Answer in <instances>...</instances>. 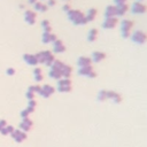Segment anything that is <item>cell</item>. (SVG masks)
<instances>
[{
	"mask_svg": "<svg viewBox=\"0 0 147 147\" xmlns=\"http://www.w3.org/2000/svg\"><path fill=\"white\" fill-rule=\"evenodd\" d=\"M77 63H78V65H79V67L82 68V67L91 65V63H92V60H91V57H86V56H80V57L78 59Z\"/></svg>",
	"mask_w": 147,
	"mask_h": 147,
	"instance_id": "18",
	"label": "cell"
},
{
	"mask_svg": "<svg viewBox=\"0 0 147 147\" xmlns=\"http://www.w3.org/2000/svg\"><path fill=\"white\" fill-rule=\"evenodd\" d=\"M41 26L44 28V31L45 32H51V25H49V22L48 21H42L41 22Z\"/></svg>",
	"mask_w": 147,
	"mask_h": 147,
	"instance_id": "27",
	"label": "cell"
},
{
	"mask_svg": "<svg viewBox=\"0 0 147 147\" xmlns=\"http://www.w3.org/2000/svg\"><path fill=\"white\" fill-rule=\"evenodd\" d=\"M49 76L52 78H55V79H60L62 77V74H61V69H56V68H52V70L49 71Z\"/></svg>",
	"mask_w": 147,
	"mask_h": 147,
	"instance_id": "23",
	"label": "cell"
},
{
	"mask_svg": "<svg viewBox=\"0 0 147 147\" xmlns=\"http://www.w3.org/2000/svg\"><path fill=\"white\" fill-rule=\"evenodd\" d=\"M105 16L106 17H117V13H116V6L115 5H109L106 7L105 9Z\"/></svg>",
	"mask_w": 147,
	"mask_h": 147,
	"instance_id": "10",
	"label": "cell"
},
{
	"mask_svg": "<svg viewBox=\"0 0 147 147\" xmlns=\"http://www.w3.org/2000/svg\"><path fill=\"white\" fill-rule=\"evenodd\" d=\"M53 92H54V88H53L52 86H49V85H45V86H42V87L40 88L39 94H41L44 98H47V96H49Z\"/></svg>",
	"mask_w": 147,
	"mask_h": 147,
	"instance_id": "14",
	"label": "cell"
},
{
	"mask_svg": "<svg viewBox=\"0 0 147 147\" xmlns=\"http://www.w3.org/2000/svg\"><path fill=\"white\" fill-rule=\"evenodd\" d=\"M33 94H34V93H33V92H31V91L29 90V92L26 93V96H28L29 99H31V100H32V98H33Z\"/></svg>",
	"mask_w": 147,
	"mask_h": 147,
	"instance_id": "34",
	"label": "cell"
},
{
	"mask_svg": "<svg viewBox=\"0 0 147 147\" xmlns=\"http://www.w3.org/2000/svg\"><path fill=\"white\" fill-rule=\"evenodd\" d=\"M137 1H144V0H137Z\"/></svg>",
	"mask_w": 147,
	"mask_h": 147,
	"instance_id": "38",
	"label": "cell"
},
{
	"mask_svg": "<svg viewBox=\"0 0 147 147\" xmlns=\"http://www.w3.org/2000/svg\"><path fill=\"white\" fill-rule=\"evenodd\" d=\"M115 6H116L117 17L118 16H124L129 11V5L127 3H119V5H115Z\"/></svg>",
	"mask_w": 147,
	"mask_h": 147,
	"instance_id": "9",
	"label": "cell"
},
{
	"mask_svg": "<svg viewBox=\"0 0 147 147\" xmlns=\"http://www.w3.org/2000/svg\"><path fill=\"white\" fill-rule=\"evenodd\" d=\"M24 60H25V62H28V64H31V65H36L38 63V60L36 57V55L25 54L24 55Z\"/></svg>",
	"mask_w": 147,
	"mask_h": 147,
	"instance_id": "20",
	"label": "cell"
},
{
	"mask_svg": "<svg viewBox=\"0 0 147 147\" xmlns=\"http://www.w3.org/2000/svg\"><path fill=\"white\" fill-rule=\"evenodd\" d=\"M98 98H99V100H101V101L106 100V99H107V91H100Z\"/></svg>",
	"mask_w": 147,
	"mask_h": 147,
	"instance_id": "29",
	"label": "cell"
},
{
	"mask_svg": "<svg viewBox=\"0 0 147 147\" xmlns=\"http://www.w3.org/2000/svg\"><path fill=\"white\" fill-rule=\"evenodd\" d=\"M11 136H13V138L16 140V141H18V142H21V141H23L25 138H26V134H25V132L24 131H22V130H14L13 131V133H11Z\"/></svg>",
	"mask_w": 147,
	"mask_h": 147,
	"instance_id": "11",
	"label": "cell"
},
{
	"mask_svg": "<svg viewBox=\"0 0 147 147\" xmlns=\"http://www.w3.org/2000/svg\"><path fill=\"white\" fill-rule=\"evenodd\" d=\"M105 57H106V54H105L103 52L95 51V52L92 53V57H91V60H92L93 62H100V61H102Z\"/></svg>",
	"mask_w": 147,
	"mask_h": 147,
	"instance_id": "13",
	"label": "cell"
},
{
	"mask_svg": "<svg viewBox=\"0 0 147 147\" xmlns=\"http://www.w3.org/2000/svg\"><path fill=\"white\" fill-rule=\"evenodd\" d=\"M118 24V18L116 16L114 17H106L105 21L102 22V28L103 29H114Z\"/></svg>",
	"mask_w": 147,
	"mask_h": 147,
	"instance_id": "6",
	"label": "cell"
},
{
	"mask_svg": "<svg viewBox=\"0 0 147 147\" xmlns=\"http://www.w3.org/2000/svg\"><path fill=\"white\" fill-rule=\"evenodd\" d=\"M79 75L86 76V77H94L95 76V72H94L92 65H86V67H82L79 69Z\"/></svg>",
	"mask_w": 147,
	"mask_h": 147,
	"instance_id": "8",
	"label": "cell"
},
{
	"mask_svg": "<svg viewBox=\"0 0 147 147\" xmlns=\"http://www.w3.org/2000/svg\"><path fill=\"white\" fill-rule=\"evenodd\" d=\"M38 62H41V63H46L47 65H52V63L54 62V56L52 55L51 52L48 51H44V52H40L36 55Z\"/></svg>",
	"mask_w": 147,
	"mask_h": 147,
	"instance_id": "4",
	"label": "cell"
},
{
	"mask_svg": "<svg viewBox=\"0 0 147 147\" xmlns=\"http://www.w3.org/2000/svg\"><path fill=\"white\" fill-rule=\"evenodd\" d=\"M53 49H54L55 53H62V52L65 51V46L63 45V42L61 40L56 39L55 41H53Z\"/></svg>",
	"mask_w": 147,
	"mask_h": 147,
	"instance_id": "12",
	"label": "cell"
},
{
	"mask_svg": "<svg viewBox=\"0 0 147 147\" xmlns=\"http://www.w3.org/2000/svg\"><path fill=\"white\" fill-rule=\"evenodd\" d=\"M96 37H98V30L94 29V28L91 29L88 31V33H87V40L88 41H94L96 39Z\"/></svg>",
	"mask_w": 147,
	"mask_h": 147,
	"instance_id": "24",
	"label": "cell"
},
{
	"mask_svg": "<svg viewBox=\"0 0 147 147\" xmlns=\"http://www.w3.org/2000/svg\"><path fill=\"white\" fill-rule=\"evenodd\" d=\"M5 126H6V122H5L3 119H1V121H0V131H1Z\"/></svg>",
	"mask_w": 147,
	"mask_h": 147,
	"instance_id": "35",
	"label": "cell"
},
{
	"mask_svg": "<svg viewBox=\"0 0 147 147\" xmlns=\"http://www.w3.org/2000/svg\"><path fill=\"white\" fill-rule=\"evenodd\" d=\"M56 3V0H47V7H53Z\"/></svg>",
	"mask_w": 147,
	"mask_h": 147,
	"instance_id": "30",
	"label": "cell"
},
{
	"mask_svg": "<svg viewBox=\"0 0 147 147\" xmlns=\"http://www.w3.org/2000/svg\"><path fill=\"white\" fill-rule=\"evenodd\" d=\"M34 79L37 80V82H40L41 79H42V75H41V70L39 69V68H37V69H34Z\"/></svg>",
	"mask_w": 147,
	"mask_h": 147,
	"instance_id": "26",
	"label": "cell"
},
{
	"mask_svg": "<svg viewBox=\"0 0 147 147\" xmlns=\"http://www.w3.org/2000/svg\"><path fill=\"white\" fill-rule=\"evenodd\" d=\"M31 126H32V122H31L28 117L23 118V121H22L21 124H20V127L22 129V131H29V130L31 129Z\"/></svg>",
	"mask_w": 147,
	"mask_h": 147,
	"instance_id": "17",
	"label": "cell"
},
{
	"mask_svg": "<svg viewBox=\"0 0 147 147\" xmlns=\"http://www.w3.org/2000/svg\"><path fill=\"white\" fill-rule=\"evenodd\" d=\"M7 74L8 75H14L15 74V70L13 68H9V69H7Z\"/></svg>",
	"mask_w": 147,
	"mask_h": 147,
	"instance_id": "36",
	"label": "cell"
},
{
	"mask_svg": "<svg viewBox=\"0 0 147 147\" xmlns=\"http://www.w3.org/2000/svg\"><path fill=\"white\" fill-rule=\"evenodd\" d=\"M98 15V10L95 8H90L87 10V13L85 14V17H86V21L87 22H91V21H94L95 17Z\"/></svg>",
	"mask_w": 147,
	"mask_h": 147,
	"instance_id": "15",
	"label": "cell"
},
{
	"mask_svg": "<svg viewBox=\"0 0 147 147\" xmlns=\"http://www.w3.org/2000/svg\"><path fill=\"white\" fill-rule=\"evenodd\" d=\"M37 1H38V0H29V2H30V3H32V5H34Z\"/></svg>",
	"mask_w": 147,
	"mask_h": 147,
	"instance_id": "37",
	"label": "cell"
},
{
	"mask_svg": "<svg viewBox=\"0 0 147 147\" xmlns=\"http://www.w3.org/2000/svg\"><path fill=\"white\" fill-rule=\"evenodd\" d=\"M13 131H14L13 126H8V125H6L0 132H1L2 134H8V133H13Z\"/></svg>",
	"mask_w": 147,
	"mask_h": 147,
	"instance_id": "28",
	"label": "cell"
},
{
	"mask_svg": "<svg viewBox=\"0 0 147 147\" xmlns=\"http://www.w3.org/2000/svg\"><path fill=\"white\" fill-rule=\"evenodd\" d=\"M61 74H62V76L64 78H68L70 76V74H71V68L69 65H67V64H62V67H61Z\"/></svg>",
	"mask_w": 147,
	"mask_h": 147,
	"instance_id": "22",
	"label": "cell"
},
{
	"mask_svg": "<svg viewBox=\"0 0 147 147\" xmlns=\"http://www.w3.org/2000/svg\"><path fill=\"white\" fill-rule=\"evenodd\" d=\"M24 16H25V21H26L29 24H33V23L36 22V17H37V15H36L34 11H32V10H26Z\"/></svg>",
	"mask_w": 147,
	"mask_h": 147,
	"instance_id": "16",
	"label": "cell"
},
{
	"mask_svg": "<svg viewBox=\"0 0 147 147\" xmlns=\"http://www.w3.org/2000/svg\"><path fill=\"white\" fill-rule=\"evenodd\" d=\"M56 40V37L51 32H44L42 34V41L44 42H53Z\"/></svg>",
	"mask_w": 147,
	"mask_h": 147,
	"instance_id": "19",
	"label": "cell"
},
{
	"mask_svg": "<svg viewBox=\"0 0 147 147\" xmlns=\"http://www.w3.org/2000/svg\"><path fill=\"white\" fill-rule=\"evenodd\" d=\"M33 6H34V9L38 10V11H45V10H47V5H45L42 2H38L37 1Z\"/></svg>",
	"mask_w": 147,
	"mask_h": 147,
	"instance_id": "25",
	"label": "cell"
},
{
	"mask_svg": "<svg viewBox=\"0 0 147 147\" xmlns=\"http://www.w3.org/2000/svg\"><path fill=\"white\" fill-rule=\"evenodd\" d=\"M133 28V21L129 18H124L119 22V29H121V34L123 38H129L131 36V31Z\"/></svg>",
	"mask_w": 147,
	"mask_h": 147,
	"instance_id": "2",
	"label": "cell"
},
{
	"mask_svg": "<svg viewBox=\"0 0 147 147\" xmlns=\"http://www.w3.org/2000/svg\"><path fill=\"white\" fill-rule=\"evenodd\" d=\"M115 5H119V3H127V0H114Z\"/></svg>",
	"mask_w": 147,
	"mask_h": 147,
	"instance_id": "32",
	"label": "cell"
},
{
	"mask_svg": "<svg viewBox=\"0 0 147 147\" xmlns=\"http://www.w3.org/2000/svg\"><path fill=\"white\" fill-rule=\"evenodd\" d=\"M67 14H68L69 20L74 24H76V25H82V24H86L87 23L86 17H85V14H83L78 9H70Z\"/></svg>",
	"mask_w": 147,
	"mask_h": 147,
	"instance_id": "1",
	"label": "cell"
},
{
	"mask_svg": "<svg viewBox=\"0 0 147 147\" xmlns=\"http://www.w3.org/2000/svg\"><path fill=\"white\" fill-rule=\"evenodd\" d=\"M131 11L132 14L134 15H142L147 11V5L144 2V1H134L132 5H131Z\"/></svg>",
	"mask_w": 147,
	"mask_h": 147,
	"instance_id": "5",
	"label": "cell"
},
{
	"mask_svg": "<svg viewBox=\"0 0 147 147\" xmlns=\"http://www.w3.org/2000/svg\"><path fill=\"white\" fill-rule=\"evenodd\" d=\"M62 9H63V10H64L65 13H68V11H69V10H70L71 8H70V6H69V5H64V6L62 7Z\"/></svg>",
	"mask_w": 147,
	"mask_h": 147,
	"instance_id": "33",
	"label": "cell"
},
{
	"mask_svg": "<svg viewBox=\"0 0 147 147\" xmlns=\"http://www.w3.org/2000/svg\"><path fill=\"white\" fill-rule=\"evenodd\" d=\"M108 98H110V99H113L114 100V102H121V95L118 94V93H116V92H114V91H109V92H107V99Z\"/></svg>",
	"mask_w": 147,
	"mask_h": 147,
	"instance_id": "21",
	"label": "cell"
},
{
	"mask_svg": "<svg viewBox=\"0 0 147 147\" xmlns=\"http://www.w3.org/2000/svg\"><path fill=\"white\" fill-rule=\"evenodd\" d=\"M130 37H131V40L138 45H142L147 41V33L142 30H137V31L132 32Z\"/></svg>",
	"mask_w": 147,
	"mask_h": 147,
	"instance_id": "3",
	"label": "cell"
},
{
	"mask_svg": "<svg viewBox=\"0 0 147 147\" xmlns=\"http://www.w3.org/2000/svg\"><path fill=\"white\" fill-rule=\"evenodd\" d=\"M29 114H30V111H29V109L26 108V109H25L21 115H22V117H23V118H25V117H28V115H29Z\"/></svg>",
	"mask_w": 147,
	"mask_h": 147,
	"instance_id": "31",
	"label": "cell"
},
{
	"mask_svg": "<svg viewBox=\"0 0 147 147\" xmlns=\"http://www.w3.org/2000/svg\"><path fill=\"white\" fill-rule=\"evenodd\" d=\"M57 88L60 92H69L71 90V84H70V80L68 78H64V79H61L59 80V84H57Z\"/></svg>",
	"mask_w": 147,
	"mask_h": 147,
	"instance_id": "7",
	"label": "cell"
}]
</instances>
